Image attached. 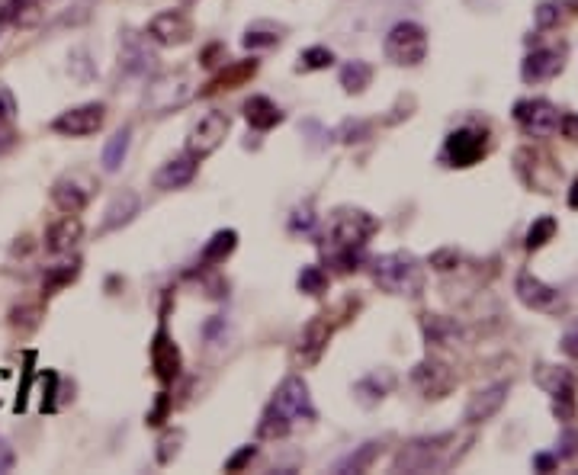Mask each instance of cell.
<instances>
[{
    "label": "cell",
    "mask_w": 578,
    "mask_h": 475,
    "mask_svg": "<svg viewBox=\"0 0 578 475\" xmlns=\"http://www.w3.org/2000/svg\"><path fill=\"white\" fill-rule=\"evenodd\" d=\"M145 36L158 45H184L193 39V20L180 10H161L145 26Z\"/></svg>",
    "instance_id": "4fadbf2b"
},
{
    "label": "cell",
    "mask_w": 578,
    "mask_h": 475,
    "mask_svg": "<svg viewBox=\"0 0 578 475\" xmlns=\"http://www.w3.org/2000/svg\"><path fill=\"white\" fill-rule=\"evenodd\" d=\"M167 408H171V398H167L164 392L158 395V402H155V408L148 411V424H161L164 418H167Z\"/></svg>",
    "instance_id": "c3c4849f"
},
{
    "label": "cell",
    "mask_w": 578,
    "mask_h": 475,
    "mask_svg": "<svg viewBox=\"0 0 578 475\" xmlns=\"http://www.w3.org/2000/svg\"><path fill=\"white\" fill-rule=\"evenodd\" d=\"M489 155V135L479 129H453L444 142V161L450 167H473Z\"/></svg>",
    "instance_id": "9c48e42d"
},
{
    "label": "cell",
    "mask_w": 578,
    "mask_h": 475,
    "mask_svg": "<svg viewBox=\"0 0 578 475\" xmlns=\"http://www.w3.org/2000/svg\"><path fill=\"white\" fill-rule=\"evenodd\" d=\"M514 122L517 129H521L524 135H530V139H546V135H553L559 129V119L562 113L556 110V106L550 100H517L514 103Z\"/></svg>",
    "instance_id": "ba28073f"
},
{
    "label": "cell",
    "mask_w": 578,
    "mask_h": 475,
    "mask_svg": "<svg viewBox=\"0 0 578 475\" xmlns=\"http://www.w3.org/2000/svg\"><path fill=\"white\" fill-rule=\"evenodd\" d=\"M129 142H132V129H129V126H123L110 142H106V148H103V167H106L110 174L123 167V161H126V155H129Z\"/></svg>",
    "instance_id": "4316f807"
},
{
    "label": "cell",
    "mask_w": 578,
    "mask_h": 475,
    "mask_svg": "<svg viewBox=\"0 0 578 475\" xmlns=\"http://www.w3.org/2000/svg\"><path fill=\"white\" fill-rule=\"evenodd\" d=\"M514 293L517 299H521L527 309H534V312H559L562 309V296H559V289L553 286H546L540 277H534V273H521L514 283Z\"/></svg>",
    "instance_id": "9a60e30c"
},
{
    "label": "cell",
    "mask_w": 578,
    "mask_h": 475,
    "mask_svg": "<svg viewBox=\"0 0 578 475\" xmlns=\"http://www.w3.org/2000/svg\"><path fill=\"white\" fill-rule=\"evenodd\" d=\"M312 225H315V216H312V203H306V206H299L296 212H293V219H289V232H312Z\"/></svg>",
    "instance_id": "60d3db41"
},
{
    "label": "cell",
    "mask_w": 578,
    "mask_h": 475,
    "mask_svg": "<svg viewBox=\"0 0 578 475\" xmlns=\"http://www.w3.org/2000/svg\"><path fill=\"white\" fill-rule=\"evenodd\" d=\"M556 463H559V456H550V453H537L534 456V469L537 472H550V469H556Z\"/></svg>",
    "instance_id": "f907efd6"
},
{
    "label": "cell",
    "mask_w": 578,
    "mask_h": 475,
    "mask_svg": "<svg viewBox=\"0 0 578 475\" xmlns=\"http://www.w3.org/2000/svg\"><path fill=\"white\" fill-rule=\"evenodd\" d=\"M302 421H315V405H312L309 386L302 376H286L280 382L277 395H273L270 405L264 408L261 424H257V437H264V440L286 437Z\"/></svg>",
    "instance_id": "7a4b0ae2"
},
{
    "label": "cell",
    "mask_w": 578,
    "mask_h": 475,
    "mask_svg": "<svg viewBox=\"0 0 578 475\" xmlns=\"http://www.w3.org/2000/svg\"><path fill=\"white\" fill-rule=\"evenodd\" d=\"M139 206H142V199H139V193H135V190L116 193L113 203L106 206V219H103V225H100V232L106 235V232H116V228L129 225L135 216H139Z\"/></svg>",
    "instance_id": "7402d4cb"
},
{
    "label": "cell",
    "mask_w": 578,
    "mask_h": 475,
    "mask_svg": "<svg viewBox=\"0 0 578 475\" xmlns=\"http://www.w3.org/2000/svg\"><path fill=\"white\" fill-rule=\"evenodd\" d=\"M562 132V139H569V142H578V113H562L559 119V129Z\"/></svg>",
    "instance_id": "f6af8a7d"
},
{
    "label": "cell",
    "mask_w": 578,
    "mask_h": 475,
    "mask_svg": "<svg viewBox=\"0 0 578 475\" xmlns=\"http://www.w3.org/2000/svg\"><path fill=\"white\" fill-rule=\"evenodd\" d=\"M94 190H97V180L87 171H71L52 183V203L62 212H68V216H78V212L90 203Z\"/></svg>",
    "instance_id": "30bf717a"
},
{
    "label": "cell",
    "mask_w": 578,
    "mask_h": 475,
    "mask_svg": "<svg viewBox=\"0 0 578 475\" xmlns=\"http://www.w3.org/2000/svg\"><path fill=\"white\" fill-rule=\"evenodd\" d=\"M550 395H553V415H556V421L569 424L575 418V386H572V376L556 382V386L550 389Z\"/></svg>",
    "instance_id": "484cf974"
},
{
    "label": "cell",
    "mask_w": 578,
    "mask_h": 475,
    "mask_svg": "<svg viewBox=\"0 0 578 475\" xmlns=\"http://www.w3.org/2000/svg\"><path fill=\"white\" fill-rule=\"evenodd\" d=\"M196 177V158L193 155H180L174 161H167L161 171L155 174V187L158 190H180Z\"/></svg>",
    "instance_id": "603a6c76"
},
{
    "label": "cell",
    "mask_w": 578,
    "mask_h": 475,
    "mask_svg": "<svg viewBox=\"0 0 578 475\" xmlns=\"http://www.w3.org/2000/svg\"><path fill=\"white\" fill-rule=\"evenodd\" d=\"M280 42V29L277 26H270V23H254L248 26V33H245V49H273V45Z\"/></svg>",
    "instance_id": "d6a6232c"
},
{
    "label": "cell",
    "mask_w": 578,
    "mask_h": 475,
    "mask_svg": "<svg viewBox=\"0 0 578 475\" xmlns=\"http://www.w3.org/2000/svg\"><path fill=\"white\" fill-rule=\"evenodd\" d=\"M556 235V219L553 216H543L537 219L534 225H530V232H527V251H540L546 241H550Z\"/></svg>",
    "instance_id": "8d00e7d4"
},
{
    "label": "cell",
    "mask_w": 578,
    "mask_h": 475,
    "mask_svg": "<svg viewBox=\"0 0 578 475\" xmlns=\"http://www.w3.org/2000/svg\"><path fill=\"white\" fill-rule=\"evenodd\" d=\"M331 334H334V321H328V312L322 315H315L306 328H302L299 334V344H296V360L302 366H312L322 360V354L328 350V341H331Z\"/></svg>",
    "instance_id": "5bb4252c"
},
{
    "label": "cell",
    "mask_w": 578,
    "mask_h": 475,
    "mask_svg": "<svg viewBox=\"0 0 578 475\" xmlns=\"http://www.w3.org/2000/svg\"><path fill=\"white\" fill-rule=\"evenodd\" d=\"M228 129H232V122H228L225 113H219V110L206 113V116L190 129V135H187V155H193L196 161L209 158L212 151H216V148L225 142Z\"/></svg>",
    "instance_id": "8fae6325"
},
{
    "label": "cell",
    "mask_w": 578,
    "mask_h": 475,
    "mask_svg": "<svg viewBox=\"0 0 578 475\" xmlns=\"http://www.w3.org/2000/svg\"><path fill=\"white\" fill-rule=\"evenodd\" d=\"M29 4H33L39 13H45V10H55V7H62L65 0H29Z\"/></svg>",
    "instance_id": "816d5d0a"
},
{
    "label": "cell",
    "mask_w": 578,
    "mask_h": 475,
    "mask_svg": "<svg viewBox=\"0 0 578 475\" xmlns=\"http://www.w3.org/2000/svg\"><path fill=\"white\" fill-rule=\"evenodd\" d=\"M412 382L421 389L424 398H444L453 392L456 386V376L450 366L437 363V360H421L415 370H412Z\"/></svg>",
    "instance_id": "ac0fdd59"
},
{
    "label": "cell",
    "mask_w": 578,
    "mask_h": 475,
    "mask_svg": "<svg viewBox=\"0 0 578 475\" xmlns=\"http://www.w3.org/2000/svg\"><path fill=\"white\" fill-rule=\"evenodd\" d=\"M572 7H578V0H572Z\"/></svg>",
    "instance_id": "db71d44e"
},
{
    "label": "cell",
    "mask_w": 578,
    "mask_h": 475,
    "mask_svg": "<svg viewBox=\"0 0 578 475\" xmlns=\"http://www.w3.org/2000/svg\"><path fill=\"white\" fill-rule=\"evenodd\" d=\"M180 443H184V431H167L164 437H161V443H158V463L161 466H167L171 459L177 456V450H180Z\"/></svg>",
    "instance_id": "ab89813d"
},
{
    "label": "cell",
    "mask_w": 578,
    "mask_h": 475,
    "mask_svg": "<svg viewBox=\"0 0 578 475\" xmlns=\"http://www.w3.org/2000/svg\"><path fill=\"white\" fill-rule=\"evenodd\" d=\"M370 81H373V68L367 61H347L341 68V87L347 94H363V90L370 87Z\"/></svg>",
    "instance_id": "f1b7e54d"
},
{
    "label": "cell",
    "mask_w": 578,
    "mask_h": 475,
    "mask_svg": "<svg viewBox=\"0 0 578 475\" xmlns=\"http://www.w3.org/2000/svg\"><path fill=\"white\" fill-rule=\"evenodd\" d=\"M238 248V235L232 228H222L209 238V244L203 248V267H216V264H225V257H232V251Z\"/></svg>",
    "instance_id": "d4e9b609"
},
{
    "label": "cell",
    "mask_w": 578,
    "mask_h": 475,
    "mask_svg": "<svg viewBox=\"0 0 578 475\" xmlns=\"http://www.w3.org/2000/svg\"><path fill=\"white\" fill-rule=\"evenodd\" d=\"M569 206H572V209H578V180L572 183V190H569Z\"/></svg>",
    "instance_id": "f5cc1de1"
},
{
    "label": "cell",
    "mask_w": 578,
    "mask_h": 475,
    "mask_svg": "<svg viewBox=\"0 0 578 475\" xmlns=\"http://www.w3.org/2000/svg\"><path fill=\"white\" fill-rule=\"evenodd\" d=\"M379 232V222L370 216L367 209H354V206H341L334 216L328 219V235H325V254L334 267L341 273H351L360 267L363 260V248L367 241Z\"/></svg>",
    "instance_id": "6da1fadb"
},
{
    "label": "cell",
    "mask_w": 578,
    "mask_h": 475,
    "mask_svg": "<svg viewBox=\"0 0 578 475\" xmlns=\"http://www.w3.org/2000/svg\"><path fill=\"white\" fill-rule=\"evenodd\" d=\"M373 283L389 296H421L424 270L415 254L392 251L373 260Z\"/></svg>",
    "instance_id": "3957f363"
},
{
    "label": "cell",
    "mask_w": 578,
    "mask_h": 475,
    "mask_svg": "<svg viewBox=\"0 0 578 475\" xmlns=\"http://www.w3.org/2000/svg\"><path fill=\"white\" fill-rule=\"evenodd\" d=\"M379 450H383V447H379L376 440H373V443H363V447H360L357 453H351L347 459H341V463H338V472H363V469H367V466L373 463V459L379 456Z\"/></svg>",
    "instance_id": "e575fe53"
},
{
    "label": "cell",
    "mask_w": 578,
    "mask_h": 475,
    "mask_svg": "<svg viewBox=\"0 0 578 475\" xmlns=\"http://www.w3.org/2000/svg\"><path fill=\"white\" fill-rule=\"evenodd\" d=\"M508 389H511L508 382H495V386H489V389H479L473 398H469V405L463 411L466 424H482V421L495 418L501 411V405H505Z\"/></svg>",
    "instance_id": "ffe728a7"
},
{
    "label": "cell",
    "mask_w": 578,
    "mask_h": 475,
    "mask_svg": "<svg viewBox=\"0 0 578 475\" xmlns=\"http://www.w3.org/2000/svg\"><path fill=\"white\" fill-rule=\"evenodd\" d=\"M78 260H71V264H55L49 273H45V280H42V293L45 296H55L58 293V289H62V286H68L74 277H78Z\"/></svg>",
    "instance_id": "1f68e13d"
},
{
    "label": "cell",
    "mask_w": 578,
    "mask_h": 475,
    "mask_svg": "<svg viewBox=\"0 0 578 475\" xmlns=\"http://www.w3.org/2000/svg\"><path fill=\"white\" fill-rule=\"evenodd\" d=\"M456 264H460V254H456V248H444V251L431 254V267H434V270H440V273L453 270Z\"/></svg>",
    "instance_id": "b9f144b4"
},
{
    "label": "cell",
    "mask_w": 578,
    "mask_h": 475,
    "mask_svg": "<svg viewBox=\"0 0 578 475\" xmlns=\"http://www.w3.org/2000/svg\"><path fill=\"white\" fill-rule=\"evenodd\" d=\"M370 122H363V119H347L341 122V129L334 132V139H341L344 145H354V142H363V139H370Z\"/></svg>",
    "instance_id": "f35d334b"
},
{
    "label": "cell",
    "mask_w": 578,
    "mask_h": 475,
    "mask_svg": "<svg viewBox=\"0 0 578 475\" xmlns=\"http://www.w3.org/2000/svg\"><path fill=\"white\" fill-rule=\"evenodd\" d=\"M13 145H17V129H13L7 119H0V158H4Z\"/></svg>",
    "instance_id": "bcb514c9"
},
{
    "label": "cell",
    "mask_w": 578,
    "mask_h": 475,
    "mask_svg": "<svg viewBox=\"0 0 578 475\" xmlns=\"http://www.w3.org/2000/svg\"><path fill=\"white\" fill-rule=\"evenodd\" d=\"M155 52L148 49V36H135L126 33L123 36V49H119V65H123L126 74L132 78H145V74L155 68Z\"/></svg>",
    "instance_id": "d6986e66"
},
{
    "label": "cell",
    "mask_w": 578,
    "mask_h": 475,
    "mask_svg": "<svg viewBox=\"0 0 578 475\" xmlns=\"http://www.w3.org/2000/svg\"><path fill=\"white\" fill-rule=\"evenodd\" d=\"M106 122V106L103 103H84L78 110H68L52 122V132L68 135V139H84L103 129Z\"/></svg>",
    "instance_id": "7c38bea8"
},
{
    "label": "cell",
    "mask_w": 578,
    "mask_h": 475,
    "mask_svg": "<svg viewBox=\"0 0 578 475\" xmlns=\"http://www.w3.org/2000/svg\"><path fill=\"white\" fill-rule=\"evenodd\" d=\"M331 65H334V52L325 49V45H312V49H306L299 55L296 71H325Z\"/></svg>",
    "instance_id": "836d02e7"
},
{
    "label": "cell",
    "mask_w": 578,
    "mask_h": 475,
    "mask_svg": "<svg viewBox=\"0 0 578 475\" xmlns=\"http://www.w3.org/2000/svg\"><path fill=\"white\" fill-rule=\"evenodd\" d=\"M151 370H155V376L161 382H174L180 376V366H184V360H180V350L174 344V337L167 334L164 328L155 331V337H151Z\"/></svg>",
    "instance_id": "2e32d148"
},
{
    "label": "cell",
    "mask_w": 578,
    "mask_h": 475,
    "mask_svg": "<svg viewBox=\"0 0 578 475\" xmlns=\"http://www.w3.org/2000/svg\"><path fill=\"white\" fill-rule=\"evenodd\" d=\"M514 171L521 177L530 190L537 193H553L556 183L562 180V167L550 158L543 155V151H534V148H521L514 155Z\"/></svg>",
    "instance_id": "52a82bcc"
},
{
    "label": "cell",
    "mask_w": 578,
    "mask_h": 475,
    "mask_svg": "<svg viewBox=\"0 0 578 475\" xmlns=\"http://www.w3.org/2000/svg\"><path fill=\"white\" fill-rule=\"evenodd\" d=\"M299 289H302L306 296H322L325 289H328V273H325L322 267H315V264L302 267V273H299Z\"/></svg>",
    "instance_id": "d590c367"
},
{
    "label": "cell",
    "mask_w": 578,
    "mask_h": 475,
    "mask_svg": "<svg viewBox=\"0 0 578 475\" xmlns=\"http://www.w3.org/2000/svg\"><path fill=\"white\" fill-rule=\"evenodd\" d=\"M392 373H386L383 376V382H379V373H373V376H367V379H360L357 386H354V392H357V398L363 405H376V402H383L386 398V392L392 389Z\"/></svg>",
    "instance_id": "4dcf8cb0"
},
{
    "label": "cell",
    "mask_w": 578,
    "mask_h": 475,
    "mask_svg": "<svg viewBox=\"0 0 578 475\" xmlns=\"http://www.w3.org/2000/svg\"><path fill=\"white\" fill-rule=\"evenodd\" d=\"M578 453V434L572 431V427H566L562 431V437H559V443H556V456L559 459H569V456H575Z\"/></svg>",
    "instance_id": "7bdbcfd3"
},
{
    "label": "cell",
    "mask_w": 578,
    "mask_h": 475,
    "mask_svg": "<svg viewBox=\"0 0 578 475\" xmlns=\"http://www.w3.org/2000/svg\"><path fill=\"white\" fill-rule=\"evenodd\" d=\"M84 235V225L78 222V216H65L55 219L49 228H45V251L49 254H71L78 248V241Z\"/></svg>",
    "instance_id": "44dd1931"
},
{
    "label": "cell",
    "mask_w": 578,
    "mask_h": 475,
    "mask_svg": "<svg viewBox=\"0 0 578 475\" xmlns=\"http://www.w3.org/2000/svg\"><path fill=\"white\" fill-rule=\"evenodd\" d=\"M424 337L437 347H450L456 337H460V328L440 315H424Z\"/></svg>",
    "instance_id": "f546056e"
},
{
    "label": "cell",
    "mask_w": 578,
    "mask_h": 475,
    "mask_svg": "<svg viewBox=\"0 0 578 475\" xmlns=\"http://www.w3.org/2000/svg\"><path fill=\"white\" fill-rule=\"evenodd\" d=\"M383 52L389 61H395V65L415 68L428 58V33H424V26H418L412 20H402L386 33Z\"/></svg>",
    "instance_id": "5b68a950"
},
{
    "label": "cell",
    "mask_w": 578,
    "mask_h": 475,
    "mask_svg": "<svg viewBox=\"0 0 578 475\" xmlns=\"http://www.w3.org/2000/svg\"><path fill=\"white\" fill-rule=\"evenodd\" d=\"M569 4L566 0H543V4L534 10V23H537V29H550V26H556L559 20H562V10H566Z\"/></svg>",
    "instance_id": "74e56055"
},
{
    "label": "cell",
    "mask_w": 578,
    "mask_h": 475,
    "mask_svg": "<svg viewBox=\"0 0 578 475\" xmlns=\"http://www.w3.org/2000/svg\"><path fill=\"white\" fill-rule=\"evenodd\" d=\"M193 97V78L187 71H171V74H161L148 84L145 90V113L151 116H164L184 106Z\"/></svg>",
    "instance_id": "8992f818"
},
{
    "label": "cell",
    "mask_w": 578,
    "mask_h": 475,
    "mask_svg": "<svg viewBox=\"0 0 578 475\" xmlns=\"http://www.w3.org/2000/svg\"><path fill=\"white\" fill-rule=\"evenodd\" d=\"M566 68V52L562 49H534L521 61V81L524 84H546Z\"/></svg>",
    "instance_id": "e0dca14e"
},
{
    "label": "cell",
    "mask_w": 578,
    "mask_h": 475,
    "mask_svg": "<svg viewBox=\"0 0 578 475\" xmlns=\"http://www.w3.org/2000/svg\"><path fill=\"white\" fill-rule=\"evenodd\" d=\"M257 74V61H241V65H232L228 71H222L216 81L209 84V90H203V94H216V90H235L238 84H245L248 78H254Z\"/></svg>",
    "instance_id": "83f0119b"
},
{
    "label": "cell",
    "mask_w": 578,
    "mask_h": 475,
    "mask_svg": "<svg viewBox=\"0 0 578 475\" xmlns=\"http://www.w3.org/2000/svg\"><path fill=\"white\" fill-rule=\"evenodd\" d=\"M13 113H17V106H13V97L7 94V90H0V119L13 122Z\"/></svg>",
    "instance_id": "681fc988"
},
{
    "label": "cell",
    "mask_w": 578,
    "mask_h": 475,
    "mask_svg": "<svg viewBox=\"0 0 578 475\" xmlns=\"http://www.w3.org/2000/svg\"><path fill=\"white\" fill-rule=\"evenodd\" d=\"M254 447H241L232 459H225V472H238L241 466H245V463H251V459H254Z\"/></svg>",
    "instance_id": "7dc6e473"
},
{
    "label": "cell",
    "mask_w": 578,
    "mask_h": 475,
    "mask_svg": "<svg viewBox=\"0 0 578 475\" xmlns=\"http://www.w3.org/2000/svg\"><path fill=\"white\" fill-rule=\"evenodd\" d=\"M245 119L254 132H270L273 126H280L283 122V113L270 97H251L245 103Z\"/></svg>",
    "instance_id": "cb8c5ba5"
},
{
    "label": "cell",
    "mask_w": 578,
    "mask_h": 475,
    "mask_svg": "<svg viewBox=\"0 0 578 475\" xmlns=\"http://www.w3.org/2000/svg\"><path fill=\"white\" fill-rule=\"evenodd\" d=\"M453 434H437V437H418L405 443L402 453L395 456V472H440L447 469L456 453L447 447Z\"/></svg>",
    "instance_id": "277c9868"
},
{
    "label": "cell",
    "mask_w": 578,
    "mask_h": 475,
    "mask_svg": "<svg viewBox=\"0 0 578 475\" xmlns=\"http://www.w3.org/2000/svg\"><path fill=\"white\" fill-rule=\"evenodd\" d=\"M559 347H562V354H566V357L578 360V321H572V325L566 328V334H562Z\"/></svg>",
    "instance_id": "ee69618b"
}]
</instances>
